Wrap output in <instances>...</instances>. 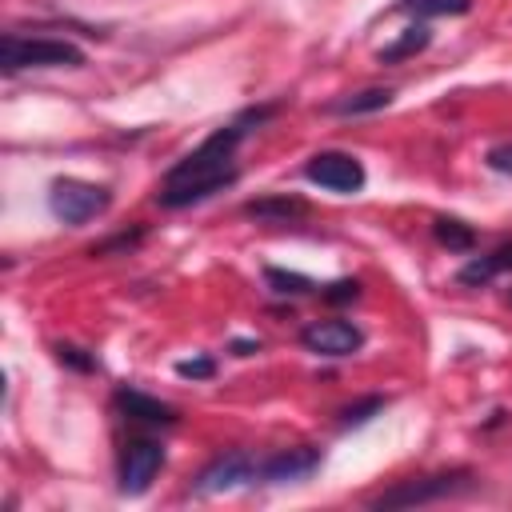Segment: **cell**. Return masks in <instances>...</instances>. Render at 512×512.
<instances>
[{"label": "cell", "instance_id": "20", "mask_svg": "<svg viewBox=\"0 0 512 512\" xmlns=\"http://www.w3.org/2000/svg\"><path fill=\"white\" fill-rule=\"evenodd\" d=\"M384 408V400L380 396H372V400H364V404H356V408H344V424H364L372 412H380Z\"/></svg>", "mask_w": 512, "mask_h": 512}, {"label": "cell", "instance_id": "5", "mask_svg": "<svg viewBox=\"0 0 512 512\" xmlns=\"http://www.w3.org/2000/svg\"><path fill=\"white\" fill-rule=\"evenodd\" d=\"M304 176L328 192H360L364 188V164L348 152H316L304 164Z\"/></svg>", "mask_w": 512, "mask_h": 512}, {"label": "cell", "instance_id": "3", "mask_svg": "<svg viewBox=\"0 0 512 512\" xmlns=\"http://www.w3.org/2000/svg\"><path fill=\"white\" fill-rule=\"evenodd\" d=\"M48 204H52V212L64 224H88V220H96L112 204V192L104 184H88V180L64 176V180H52Z\"/></svg>", "mask_w": 512, "mask_h": 512}, {"label": "cell", "instance_id": "23", "mask_svg": "<svg viewBox=\"0 0 512 512\" xmlns=\"http://www.w3.org/2000/svg\"><path fill=\"white\" fill-rule=\"evenodd\" d=\"M252 348H260V340H256V344H252V340H236V356H248Z\"/></svg>", "mask_w": 512, "mask_h": 512}, {"label": "cell", "instance_id": "11", "mask_svg": "<svg viewBox=\"0 0 512 512\" xmlns=\"http://www.w3.org/2000/svg\"><path fill=\"white\" fill-rule=\"evenodd\" d=\"M504 268H512V244H500L496 252L468 260V264L460 268V284H488V280H496Z\"/></svg>", "mask_w": 512, "mask_h": 512}, {"label": "cell", "instance_id": "8", "mask_svg": "<svg viewBox=\"0 0 512 512\" xmlns=\"http://www.w3.org/2000/svg\"><path fill=\"white\" fill-rule=\"evenodd\" d=\"M244 480H256V460L244 456V452H228V456H216V460L196 476V492H200V496H216V492L240 488Z\"/></svg>", "mask_w": 512, "mask_h": 512}, {"label": "cell", "instance_id": "6", "mask_svg": "<svg viewBox=\"0 0 512 512\" xmlns=\"http://www.w3.org/2000/svg\"><path fill=\"white\" fill-rule=\"evenodd\" d=\"M160 464H164V448L156 440H128L120 452V492H128V496L148 492Z\"/></svg>", "mask_w": 512, "mask_h": 512}, {"label": "cell", "instance_id": "2", "mask_svg": "<svg viewBox=\"0 0 512 512\" xmlns=\"http://www.w3.org/2000/svg\"><path fill=\"white\" fill-rule=\"evenodd\" d=\"M0 64H4V72H20V68H80L84 52L72 40L8 32L0 40Z\"/></svg>", "mask_w": 512, "mask_h": 512}, {"label": "cell", "instance_id": "21", "mask_svg": "<svg viewBox=\"0 0 512 512\" xmlns=\"http://www.w3.org/2000/svg\"><path fill=\"white\" fill-rule=\"evenodd\" d=\"M488 168H496V172H512V144L492 148V152H488Z\"/></svg>", "mask_w": 512, "mask_h": 512}, {"label": "cell", "instance_id": "13", "mask_svg": "<svg viewBox=\"0 0 512 512\" xmlns=\"http://www.w3.org/2000/svg\"><path fill=\"white\" fill-rule=\"evenodd\" d=\"M428 28L424 24H412V28H404L392 44H384L376 56H380V64H396V60H408V56H416V52H424L428 48Z\"/></svg>", "mask_w": 512, "mask_h": 512}, {"label": "cell", "instance_id": "15", "mask_svg": "<svg viewBox=\"0 0 512 512\" xmlns=\"http://www.w3.org/2000/svg\"><path fill=\"white\" fill-rule=\"evenodd\" d=\"M436 240L452 252H472L476 248V232L460 220H436Z\"/></svg>", "mask_w": 512, "mask_h": 512}, {"label": "cell", "instance_id": "16", "mask_svg": "<svg viewBox=\"0 0 512 512\" xmlns=\"http://www.w3.org/2000/svg\"><path fill=\"white\" fill-rule=\"evenodd\" d=\"M400 8L412 16H460L472 8V0H400Z\"/></svg>", "mask_w": 512, "mask_h": 512}, {"label": "cell", "instance_id": "17", "mask_svg": "<svg viewBox=\"0 0 512 512\" xmlns=\"http://www.w3.org/2000/svg\"><path fill=\"white\" fill-rule=\"evenodd\" d=\"M264 280H268V284H272V292H280V296H304V292H312V280H308V276H300V272L268 268V272H264Z\"/></svg>", "mask_w": 512, "mask_h": 512}, {"label": "cell", "instance_id": "9", "mask_svg": "<svg viewBox=\"0 0 512 512\" xmlns=\"http://www.w3.org/2000/svg\"><path fill=\"white\" fill-rule=\"evenodd\" d=\"M316 464H320V452L316 448H288V452H276L264 464H256V480H268V484L304 480Z\"/></svg>", "mask_w": 512, "mask_h": 512}, {"label": "cell", "instance_id": "4", "mask_svg": "<svg viewBox=\"0 0 512 512\" xmlns=\"http://www.w3.org/2000/svg\"><path fill=\"white\" fill-rule=\"evenodd\" d=\"M468 488V472H436V476H420V480H404L388 492H380L372 500V508H412V504H428V500H444L452 492Z\"/></svg>", "mask_w": 512, "mask_h": 512}, {"label": "cell", "instance_id": "12", "mask_svg": "<svg viewBox=\"0 0 512 512\" xmlns=\"http://www.w3.org/2000/svg\"><path fill=\"white\" fill-rule=\"evenodd\" d=\"M244 216H252V220H272V224H288V220L304 216V200H296V196H264V200L244 204Z\"/></svg>", "mask_w": 512, "mask_h": 512}, {"label": "cell", "instance_id": "7", "mask_svg": "<svg viewBox=\"0 0 512 512\" xmlns=\"http://www.w3.org/2000/svg\"><path fill=\"white\" fill-rule=\"evenodd\" d=\"M300 344L312 356H352L364 344V332L356 324H348V320H312L300 332Z\"/></svg>", "mask_w": 512, "mask_h": 512}, {"label": "cell", "instance_id": "22", "mask_svg": "<svg viewBox=\"0 0 512 512\" xmlns=\"http://www.w3.org/2000/svg\"><path fill=\"white\" fill-rule=\"evenodd\" d=\"M60 360H64V364H72V368H84V372H92V368H96V360H92V356H80V348H64V344H60Z\"/></svg>", "mask_w": 512, "mask_h": 512}, {"label": "cell", "instance_id": "14", "mask_svg": "<svg viewBox=\"0 0 512 512\" xmlns=\"http://www.w3.org/2000/svg\"><path fill=\"white\" fill-rule=\"evenodd\" d=\"M392 104V88H368V92H356V96H344L336 104H328V112L336 116H360V112H380Z\"/></svg>", "mask_w": 512, "mask_h": 512}, {"label": "cell", "instance_id": "1", "mask_svg": "<svg viewBox=\"0 0 512 512\" xmlns=\"http://www.w3.org/2000/svg\"><path fill=\"white\" fill-rule=\"evenodd\" d=\"M240 136H244V120H236V124H228V128H220V132H212L200 148H192V152L164 176L156 200H160L164 208H188V204H196V200H204V196L228 188V184L236 180V144H240Z\"/></svg>", "mask_w": 512, "mask_h": 512}, {"label": "cell", "instance_id": "10", "mask_svg": "<svg viewBox=\"0 0 512 512\" xmlns=\"http://www.w3.org/2000/svg\"><path fill=\"white\" fill-rule=\"evenodd\" d=\"M116 408H120L128 420H136V424H172V420H176V412H172L168 404H160L156 396H144V392H136V388H120V392H116Z\"/></svg>", "mask_w": 512, "mask_h": 512}, {"label": "cell", "instance_id": "19", "mask_svg": "<svg viewBox=\"0 0 512 512\" xmlns=\"http://www.w3.org/2000/svg\"><path fill=\"white\" fill-rule=\"evenodd\" d=\"M176 372H180V376H188V380H208V376L216 372V364H212L208 356H196V360H180V364H176Z\"/></svg>", "mask_w": 512, "mask_h": 512}, {"label": "cell", "instance_id": "18", "mask_svg": "<svg viewBox=\"0 0 512 512\" xmlns=\"http://www.w3.org/2000/svg\"><path fill=\"white\" fill-rule=\"evenodd\" d=\"M320 296H324L328 304H348V300L360 296V284H356V280H336V284H328Z\"/></svg>", "mask_w": 512, "mask_h": 512}]
</instances>
